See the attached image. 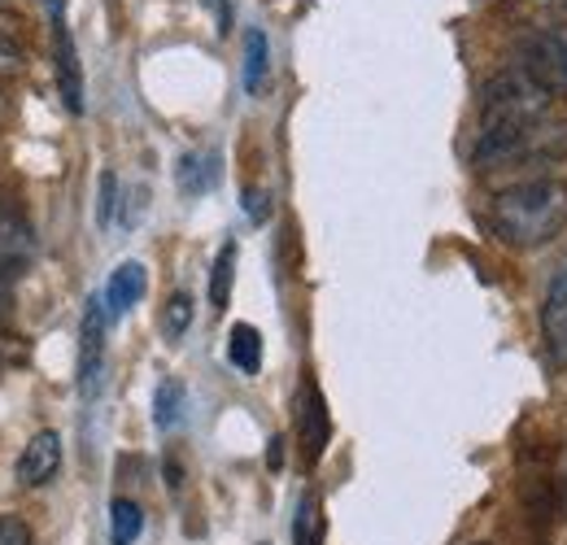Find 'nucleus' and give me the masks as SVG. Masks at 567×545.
<instances>
[{"instance_id":"1a4fd4ad","label":"nucleus","mask_w":567,"mask_h":545,"mask_svg":"<svg viewBox=\"0 0 567 545\" xmlns=\"http://www.w3.org/2000/svg\"><path fill=\"white\" fill-rule=\"evenodd\" d=\"M31 249H35L31 227H27L9 205L0 202V263H4V267H18V263L31 258Z\"/></svg>"},{"instance_id":"4be33fe9","label":"nucleus","mask_w":567,"mask_h":545,"mask_svg":"<svg viewBox=\"0 0 567 545\" xmlns=\"http://www.w3.org/2000/svg\"><path fill=\"white\" fill-rule=\"evenodd\" d=\"M267 463H271V467L280 472V463H284V436H276V441H271V454H267Z\"/></svg>"},{"instance_id":"393cba45","label":"nucleus","mask_w":567,"mask_h":545,"mask_svg":"<svg viewBox=\"0 0 567 545\" xmlns=\"http://www.w3.org/2000/svg\"><path fill=\"white\" fill-rule=\"evenodd\" d=\"M0 105H4V101H0Z\"/></svg>"},{"instance_id":"4468645a","label":"nucleus","mask_w":567,"mask_h":545,"mask_svg":"<svg viewBox=\"0 0 567 545\" xmlns=\"http://www.w3.org/2000/svg\"><path fill=\"white\" fill-rule=\"evenodd\" d=\"M179 419H184V384L179 380H162L157 393H153V423L162 432H171V428H179Z\"/></svg>"},{"instance_id":"f03ea898","label":"nucleus","mask_w":567,"mask_h":545,"mask_svg":"<svg viewBox=\"0 0 567 545\" xmlns=\"http://www.w3.org/2000/svg\"><path fill=\"white\" fill-rule=\"evenodd\" d=\"M519 70H524L546 96H564L567 92V27H542V31L524 35V44H519Z\"/></svg>"},{"instance_id":"f3484780","label":"nucleus","mask_w":567,"mask_h":545,"mask_svg":"<svg viewBox=\"0 0 567 545\" xmlns=\"http://www.w3.org/2000/svg\"><path fill=\"white\" fill-rule=\"evenodd\" d=\"M114 205H118V179H114V171H105L101 175V197H96V223L101 227L114 223Z\"/></svg>"},{"instance_id":"ddd939ff","label":"nucleus","mask_w":567,"mask_h":545,"mask_svg":"<svg viewBox=\"0 0 567 545\" xmlns=\"http://www.w3.org/2000/svg\"><path fill=\"white\" fill-rule=\"evenodd\" d=\"M144 528V511L132 502V497H114V506H110V537L114 545H136Z\"/></svg>"},{"instance_id":"aec40b11","label":"nucleus","mask_w":567,"mask_h":545,"mask_svg":"<svg viewBox=\"0 0 567 545\" xmlns=\"http://www.w3.org/2000/svg\"><path fill=\"white\" fill-rule=\"evenodd\" d=\"M245 214H249L254 223H267V218H271V197H267L262 188H245Z\"/></svg>"},{"instance_id":"7ed1b4c3","label":"nucleus","mask_w":567,"mask_h":545,"mask_svg":"<svg viewBox=\"0 0 567 545\" xmlns=\"http://www.w3.org/2000/svg\"><path fill=\"white\" fill-rule=\"evenodd\" d=\"M105 328H110V310L105 297H87L83 323H79V393L96 398L101 389V371H105Z\"/></svg>"},{"instance_id":"5701e85b","label":"nucleus","mask_w":567,"mask_h":545,"mask_svg":"<svg viewBox=\"0 0 567 545\" xmlns=\"http://www.w3.org/2000/svg\"><path fill=\"white\" fill-rule=\"evenodd\" d=\"M44 9H49V18H66V0H44Z\"/></svg>"},{"instance_id":"9b49d317","label":"nucleus","mask_w":567,"mask_h":545,"mask_svg":"<svg viewBox=\"0 0 567 545\" xmlns=\"http://www.w3.org/2000/svg\"><path fill=\"white\" fill-rule=\"evenodd\" d=\"M292 545H323V506H319V493H301L297 520H292Z\"/></svg>"},{"instance_id":"b1692460","label":"nucleus","mask_w":567,"mask_h":545,"mask_svg":"<svg viewBox=\"0 0 567 545\" xmlns=\"http://www.w3.org/2000/svg\"><path fill=\"white\" fill-rule=\"evenodd\" d=\"M0 362H4V345H0Z\"/></svg>"},{"instance_id":"dca6fc26","label":"nucleus","mask_w":567,"mask_h":545,"mask_svg":"<svg viewBox=\"0 0 567 545\" xmlns=\"http://www.w3.org/2000/svg\"><path fill=\"white\" fill-rule=\"evenodd\" d=\"M193 328V297L188 292H171V301L162 306V337L179 341Z\"/></svg>"},{"instance_id":"a211bd4d","label":"nucleus","mask_w":567,"mask_h":545,"mask_svg":"<svg viewBox=\"0 0 567 545\" xmlns=\"http://www.w3.org/2000/svg\"><path fill=\"white\" fill-rule=\"evenodd\" d=\"M0 545H35V533L22 515H0Z\"/></svg>"},{"instance_id":"9d476101","label":"nucleus","mask_w":567,"mask_h":545,"mask_svg":"<svg viewBox=\"0 0 567 545\" xmlns=\"http://www.w3.org/2000/svg\"><path fill=\"white\" fill-rule=\"evenodd\" d=\"M227 358L240 376H258L262 367V332L254 323H236L231 337H227Z\"/></svg>"},{"instance_id":"423d86ee","label":"nucleus","mask_w":567,"mask_h":545,"mask_svg":"<svg viewBox=\"0 0 567 545\" xmlns=\"http://www.w3.org/2000/svg\"><path fill=\"white\" fill-rule=\"evenodd\" d=\"M58 467H62V436L58 432H35L22 450V459H18V484L40 489V484L58 476Z\"/></svg>"},{"instance_id":"f8f14e48","label":"nucleus","mask_w":567,"mask_h":545,"mask_svg":"<svg viewBox=\"0 0 567 545\" xmlns=\"http://www.w3.org/2000/svg\"><path fill=\"white\" fill-rule=\"evenodd\" d=\"M267 66H271V44H267V35L254 27V31H245V92H262Z\"/></svg>"},{"instance_id":"6ab92c4d","label":"nucleus","mask_w":567,"mask_h":545,"mask_svg":"<svg viewBox=\"0 0 567 545\" xmlns=\"http://www.w3.org/2000/svg\"><path fill=\"white\" fill-rule=\"evenodd\" d=\"M4 70H22V49H18V40L4 31V22H0V74Z\"/></svg>"},{"instance_id":"0eeeda50","label":"nucleus","mask_w":567,"mask_h":545,"mask_svg":"<svg viewBox=\"0 0 567 545\" xmlns=\"http://www.w3.org/2000/svg\"><path fill=\"white\" fill-rule=\"evenodd\" d=\"M144 292H148V271H144L141 263H123V267H114L110 284H105V310H110V319L127 315Z\"/></svg>"},{"instance_id":"20e7f679","label":"nucleus","mask_w":567,"mask_h":545,"mask_svg":"<svg viewBox=\"0 0 567 545\" xmlns=\"http://www.w3.org/2000/svg\"><path fill=\"white\" fill-rule=\"evenodd\" d=\"M332 441V414H328V402L319 393L315 380H301V398H297V445H301V459L306 467H315L323 459Z\"/></svg>"},{"instance_id":"6e6552de","label":"nucleus","mask_w":567,"mask_h":545,"mask_svg":"<svg viewBox=\"0 0 567 545\" xmlns=\"http://www.w3.org/2000/svg\"><path fill=\"white\" fill-rule=\"evenodd\" d=\"M175 179H179V193L184 197H202L218 184V153L206 148V153H184L179 166H175Z\"/></svg>"},{"instance_id":"39448f33","label":"nucleus","mask_w":567,"mask_h":545,"mask_svg":"<svg viewBox=\"0 0 567 545\" xmlns=\"http://www.w3.org/2000/svg\"><path fill=\"white\" fill-rule=\"evenodd\" d=\"M53 70H58V92H62L66 110L83 114V70H79V53H74L66 18H53Z\"/></svg>"},{"instance_id":"412c9836","label":"nucleus","mask_w":567,"mask_h":545,"mask_svg":"<svg viewBox=\"0 0 567 545\" xmlns=\"http://www.w3.org/2000/svg\"><path fill=\"white\" fill-rule=\"evenodd\" d=\"M210 9H214V18H218V35H227V31H231V9H227L223 0H210Z\"/></svg>"},{"instance_id":"f257e3e1","label":"nucleus","mask_w":567,"mask_h":545,"mask_svg":"<svg viewBox=\"0 0 567 545\" xmlns=\"http://www.w3.org/2000/svg\"><path fill=\"white\" fill-rule=\"evenodd\" d=\"M489 227L511 249H542L567 227V184L564 179H528L502 188L489 205Z\"/></svg>"},{"instance_id":"2eb2a0df","label":"nucleus","mask_w":567,"mask_h":545,"mask_svg":"<svg viewBox=\"0 0 567 545\" xmlns=\"http://www.w3.org/2000/svg\"><path fill=\"white\" fill-rule=\"evenodd\" d=\"M236 240H227L214 258V271H210V306L214 310H227V297H231V279H236Z\"/></svg>"}]
</instances>
